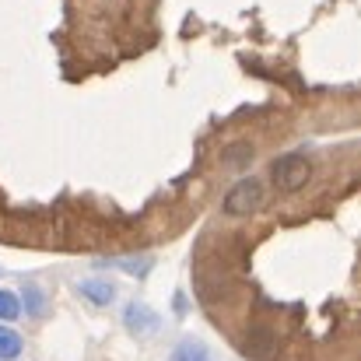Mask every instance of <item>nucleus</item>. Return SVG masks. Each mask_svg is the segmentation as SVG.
<instances>
[{
    "mask_svg": "<svg viewBox=\"0 0 361 361\" xmlns=\"http://www.w3.org/2000/svg\"><path fill=\"white\" fill-rule=\"evenodd\" d=\"M106 267H113V270H126V274H133V277H144V274L151 270V259H109Z\"/></svg>",
    "mask_w": 361,
    "mask_h": 361,
    "instance_id": "obj_10",
    "label": "nucleus"
},
{
    "mask_svg": "<svg viewBox=\"0 0 361 361\" xmlns=\"http://www.w3.org/2000/svg\"><path fill=\"white\" fill-rule=\"evenodd\" d=\"M312 179V165L305 154H281L274 165H270V183L277 193H298L305 190V183Z\"/></svg>",
    "mask_w": 361,
    "mask_h": 361,
    "instance_id": "obj_1",
    "label": "nucleus"
},
{
    "mask_svg": "<svg viewBox=\"0 0 361 361\" xmlns=\"http://www.w3.org/2000/svg\"><path fill=\"white\" fill-rule=\"evenodd\" d=\"M259 207H263V183L252 179V176L239 179V183L225 193V200H221V211H225L228 218H249V214H256Z\"/></svg>",
    "mask_w": 361,
    "mask_h": 361,
    "instance_id": "obj_2",
    "label": "nucleus"
},
{
    "mask_svg": "<svg viewBox=\"0 0 361 361\" xmlns=\"http://www.w3.org/2000/svg\"><path fill=\"white\" fill-rule=\"evenodd\" d=\"M21 295H25V305H21V309H25L28 316H35V319H39V316L46 312V295L39 291V284H35V281H25Z\"/></svg>",
    "mask_w": 361,
    "mask_h": 361,
    "instance_id": "obj_7",
    "label": "nucleus"
},
{
    "mask_svg": "<svg viewBox=\"0 0 361 361\" xmlns=\"http://www.w3.org/2000/svg\"><path fill=\"white\" fill-rule=\"evenodd\" d=\"M21 358V337L11 326H0V361Z\"/></svg>",
    "mask_w": 361,
    "mask_h": 361,
    "instance_id": "obj_8",
    "label": "nucleus"
},
{
    "mask_svg": "<svg viewBox=\"0 0 361 361\" xmlns=\"http://www.w3.org/2000/svg\"><path fill=\"white\" fill-rule=\"evenodd\" d=\"M242 355L249 361H270L277 355V334L267 326H252L242 341Z\"/></svg>",
    "mask_w": 361,
    "mask_h": 361,
    "instance_id": "obj_4",
    "label": "nucleus"
},
{
    "mask_svg": "<svg viewBox=\"0 0 361 361\" xmlns=\"http://www.w3.org/2000/svg\"><path fill=\"white\" fill-rule=\"evenodd\" d=\"M176 312L186 316V298H183V295H176Z\"/></svg>",
    "mask_w": 361,
    "mask_h": 361,
    "instance_id": "obj_11",
    "label": "nucleus"
},
{
    "mask_svg": "<svg viewBox=\"0 0 361 361\" xmlns=\"http://www.w3.org/2000/svg\"><path fill=\"white\" fill-rule=\"evenodd\" d=\"M78 295L88 298L92 305H109V302H116V284L102 281V277H88V281H78Z\"/></svg>",
    "mask_w": 361,
    "mask_h": 361,
    "instance_id": "obj_5",
    "label": "nucleus"
},
{
    "mask_svg": "<svg viewBox=\"0 0 361 361\" xmlns=\"http://www.w3.org/2000/svg\"><path fill=\"white\" fill-rule=\"evenodd\" d=\"M18 316H21V302H18V295L0 288V323H14Z\"/></svg>",
    "mask_w": 361,
    "mask_h": 361,
    "instance_id": "obj_9",
    "label": "nucleus"
},
{
    "mask_svg": "<svg viewBox=\"0 0 361 361\" xmlns=\"http://www.w3.org/2000/svg\"><path fill=\"white\" fill-rule=\"evenodd\" d=\"M123 326H126L133 337H154V334L161 330V316H158L154 309L140 305V302H130V305L123 309Z\"/></svg>",
    "mask_w": 361,
    "mask_h": 361,
    "instance_id": "obj_3",
    "label": "nucleus"
},
{
    "mask_svg": "<svg viewBox=\"0 0 361 361\" xmlns=\"http://www.w3.org/2000/svg\"><path fill=\"white\" fill-rule=\"evenodd\" d=\"M169 361H211V351H207L204 341H197V337H183V341L176 344V351L169 355Z\"/></svg>",
    "mask_w": 361,
    "mask_h": 361,
    "instance_id": "obj_6",
    "label": "nucleus"
}]
</instances>
